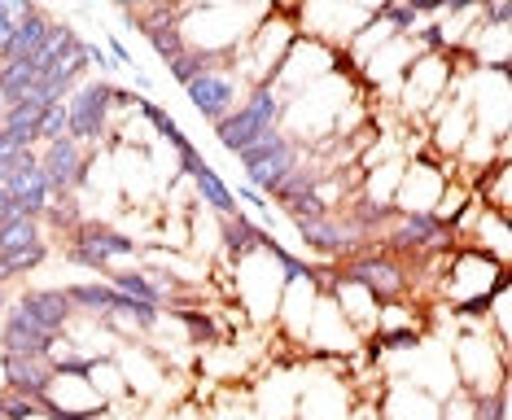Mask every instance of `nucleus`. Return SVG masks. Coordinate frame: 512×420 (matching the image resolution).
<instances>
[{
    "label": "nucleus",
    "instance_id": "10",
    "mask_svg": "<svg viewBox=\"0 0 512 420\" xmlns=\"http://www.w3.org/2000/svg\"><path fill=\"white\" fill-rule=\"evenodd\" d=\"M88 158H92V149H84L71 136H62V140H53V145L40 149V171H44V180H49L53 197H75L84 189Z\"/></svg>",
    "mask_w": 512,
    "mask_h": 420
},
{
    "label": "nucleus",
    "instance_id": "14",
    "mask_svg": "<svg viewBox=\"0 0 512 420\" xmlns=\"http://www.w3.org/2000/svg\"><path fill=\"white\" fill-rule=\"evenodd\" d=\"M377 416L381 420H438L442 416V403L434 399V394L407 385V381H390L386 399L377 403Z\"/></svg>",
    "mask_w": 512,
    "mask_h": 420
},
{
    "label": "nucleus",
    "instance_id": "11",
    "mask_svg": "<svg viewBox=\"0 0 512 420\" xmlns=\"http://www.w3.org/2000/svg\"><path fill=\"white\" fill-rule=\"evenodd\" d=\"M359 342H364V337H359L351 324L342 320L337 302L329 294H320L316 298V311H311V324H307V337H302V346L324 350V355H355Z\"/></svg>",
    "mask_w": 512,
    "mask_h": 420
},
{
    "label": "nucleus",
    "instance_id": "15",
    "mask_svg": "<svg viewBox=\"0 0 512 420\" xmlns=\"http://www.w3.org/2000/svg\"><path fill=\"white\" fill-rule=\"evenodd\" d=\"M390 245L399 250H438V241H451V232L434 215H399L390 210Z\"/></svg>",
    "mask_w": 512,
    "mask_h": 420
},
{
    "label": "nucleus",
    "instance_id": "23",
    "mask_svg": "<svg viewBox=\"0 0 512 420\" xmlns=\"http://www.w3.org/2000/svg\"><path fill=\"white\" fill-rule=\"evenodd\" d=\"M0 420H9V412H5V403H0Z\"/></svg>",
    "mask_w": 512,
    "mask_h": 420
},
{
    "label": "nucleus",
    "instance_id": "8",
    "mask_svg": "<svg viewBox=\"0 0 512 420\" xmlns=\"http://www.w3.org/2000/svg\"><path fill=\"white\" fill-rule=\"evenodd\" d=\"M40 407L53 420H84V416L110 412L106 399L97 394V385L88 381V368L84 372H53V381L44 385V394H40Z\"/></svg>",
    "mask_w": 512,
    "mask_h": 420
},
{
    "label": "nucleus",
    "instance_id": "3",
    "mask_svg": "<svg viewBox=\"0 0 512 420\" xmlns=\"http://www.w3.org/2000/svg\"><path fill=\"white\" fill-rule=\"evenodd\" d=\"M71 259L101 276H119L141 267V250H136V241L127 232L106 224V219H84L71 237Z\"/></svg>",
    "mask_w": 512,
    "mask_h": 420
},
{
    "label": "nucleus",
    "instance_id": "16",
    "mask_svg": "<svg viewBox=\"0 0 512 420\" xmlns=\"http://www.w3.org/2000/svg\"><path fill=\"white\" fill-rule=\"evenodd\" d=\"M473 250L491 254L495 263L508 267V254H512V228H508V215H495V210H486L482 202H477V215H473Z\"/></svg>",
    "mask_w": 512,
    "mask_h": 420
},
{
    "label": "nucleus",
    "instance_id": "20",
    "mask_svg": "<svg viewBox=\"0 0 512 420\" xmlns=\"http://www.w3.org/2000/svg\"><path fill=\"white\" fill-rule=\"evenodd\" d=\"M36 14V5H9V0H0V53H5V44L14 40V31Z\"/></svg>",
    "mask_w": 512,
    "mask_h": 420
},
{
    "label": "nucleus",
    "instance_id": "12",
    "mask_svg": "<svg viewBox=\"0 0 512 420\" xmlns=\"http://www.w3.org/2000/svg\"><path fill=\"white\" fill-rule=\"evenodd\" d=\"M320 280H316V267H307V272L289 276L285 280V294H281V307H276V320H281V329L302 342L307 337V324H311V311H316V298H320Z\"/></svg>",
    "mask_w": 512,
    "mask_h": 420
},
{
    "label": "nucleus",
    "instance_id": "1",
    "mask_svg": "<svg viewBox=\"0 0 512 420\" xmlns=\"http://www.w3.org/2000/svg\"><path fill=\"white\" fill-rule=\"evenodd\" d=\"M504 280H508V267L495 263L491 254L473 250V245H460V250L447 254V302L460 320L473 324L477 311L486 320V302H491V294Z\"/></svg>",
    "mask_w": 512,
    "mask_h": 420
},
{
    "label": "nucleus",
    "instance_id": "4",
    "mask_svg": "<svg viewBox=\"0 0 512 420\" xmlns=\"http://www.w3.org/2000/svg\"><path fill=\"white\" fill-rule=\"evenodd\" d=\"M298 27H294V14L289 9H267L263 22L250 31V40L241 44V66H246V84L259 88V84H272V75L281 70L285 53L294 49L298 40Z\"/></svg>",
    "mask_w": 512,
    "mask_h": 420
},
{
    "label": "nucleus",
    "instance_id": "18",
    "mask_svg": "<svg viewBox=\"0 0 512 420\" xmlns=\"http://www.w3.org/2000/svg\"><path fill=\"white\" fill-rule=\"evenodd\" d=\"M88 381L97 385V394L110 403H123L127 399V381H123V368L114 364V359H92L88 364Z\"/></svg>",
    "mask_w": 512,
    "mask_h": 420
},
{
    "label": "nucleus",
    "instance_id": "19",
    "mask_svg": "<svg viewBox=\"0 0 512 420\" xmlns=\"http://www.w3.org/2000/svg\"><path fill=\"white\" fill-rule=\"evenodd\" d=\"M66 136V101H57L49 105V110L40 114V127H36V145H53V140H62Z\"/></svg>",
    "mask_w": 512,
    "mask_h": 420
},
{
    "label": "nucleus",
    "instance_id": "5",
    "mask_svg": "<svg viewBox=\"0 0 512 420\" xmlns=\"http://www.w3.org/2000/svg\"><path fill=\"white\" fill-rule=\"evenodd\" d=\"M237 158H241V167H246V175H250V189L263 193L267 202H272V193L281 189L302 162H307V149H302L298 140H289L285 132H267L263 140H254L250 149H241Z\"/></svg>",
    "mask_w": 512,
    "mask_h": 420
},
{
    "label": "nucleus",
    "instance_id": "9",
    "mask_svg": "<svg viewBox=\"0 0 512 420\" xmlns=\"http://www.w3.org/2000/svg\"><path fill=\"white\" fill-rule=\"evenodd\" d=\"M447 167L434 158V154H416L412 162H403V180H399V193H394V210L399 215H429L434 202L447 189Z\"/></svg>",
    "mask_w": 512,
    "mask_h": 420
},
{
    "label": "nucleus",
    "instance_id": "2",
    "mask_svg": "<svg viewBox=\"0 0 512 420\" xmlns=\"http://www.w3.org/2000/svg\"><path fill=\"white\" fill-rule=\"evenodd\" d=\"M281 114H285V97L272 84H259L241 97V105L224 123H215V136L228 154H241V149H250L267 132H281Z\"/></svg>",
    "mask_w": 512,
    "mask_h": 420
},
{
    "label": "nucleus",
    "instance_id": "22",
    "mask_svg": "<svg viewBox=\"0 0 512 420\" xmlns=\"http://www.w3.org/2000/svg\"><path fill=\"white\" fill-rule=\"evenodd\" d=\"M0 394H5V364H0Z\"/></svg>",
    "mask_w": 512,
    "mask_h": 420
},
{
    "label": "nucleus",
    "instance_id": "21",
    "mask_svg": "<svg viewBox=\"0 0 512 420\" xmlns=\"http://www.w3.org/2000/svg\"><path fill=\"white\" fill-rule=\"evenodd\" d=\"M106 40H110V53H114V62H119L123 70H132V75H136V70H141V66H136V57H132V49H127V44L119 40V35H106Z\"/></svg>",
    "mask_w": 512,
    "mask_h": 420
},
{
    "label": "nucleus",
    "instance_id": "6",
    "mask_svg": "<svg viewBox=\"0 0 512 420\" xmlns=\"http://www.w3.org/2000/svg\"><path fill=\"white\" fill-rule=\"evenodd\" d=\"M451 88H456V53H421L412 66H407L403 75V110L407 114H434L442 101L451 97Z\"/></svg>",
    "mask_w": 512,
    "mask_h": 420
},
{
    "label": "nucleus",
    "instance_id": "17",
    "mask_svg": "<svg viewBox=\"0 0 512 420\" xmlns=\"http://www.w3.org/2000/svg\"><path fill=\"white\" fill-rule=\"evenodd\" d=\"M57 27V22L49 18V14H31L27 22H22V27L14 31V40L5 44V53H0V62H31V57H36L40 49H44V40H49V31Z\"/></svg>",
    "mask_w": 512,
    "mask_h": 420
},
{
    "label": "nucleus",
    "instance_id": "7",
    "mask_svg": "<svg viewBox=\"0 0 512 420\" xmlns=\"http://www.w3.org/2000/svg\"><path fill=\"white\" fill-rule=\"evenodd\" d=\"M241 88H246V79L232 75L228 66H197L189 79H184V92H189L193 110L202 114L206 123H224L232 110L241 105Z\"/></svg>",
    "mask_w": 512,
    "mask_h": 420
},
{
    "label": "nucleus",
    "instance_id": "13",
    "mask_svg": "<svg viewBox=\"0 0 512 420\" xmlns=\"http://www.w3.org/2000/svg\"><path fill=\"white\" fill-rule=\"evenodd\" d=\"M324 294H329L337 302V311H342V320L351 324V329L359 337H372L377 333V311H381V302L368 294L359 280H346V276H337V280H324Z\"/></svg>",
    "mask_w": 512,
    "mask_h": 420
}]
</instances>
